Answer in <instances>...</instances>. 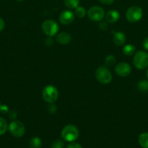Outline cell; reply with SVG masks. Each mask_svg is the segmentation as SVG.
Returning <instances> with one entry per match:
<instances>
[{
	"label": "cell",
	"instance_id": "obj_16",
	"mask_svg": "<svg viewBox=\"0 0 148 148\" xmlns=\"http://www.w3.org/2000/svg\"><path fill=\"white\" fill-rule=\"evenodd\" d=\"M30 148H41V140L39 137H34L29 142Z\"/></svg>",
	"mask_w": 148,
	"mask_h": 148
},
{
	"label": "cell",
	"instance_id": "obj_5",
	"mask_svg": "<svg viewBox=\"0 0 148 148\" xmlns=\"http://www.w3.org/2000/svg\"><path fill=\"white\" fill-rule=\"evenodd\" d=\"M143 15V11L141 7L133 6L129 8L126 11V17L128 21L131 23H136L142 19Z\"/></svg>",
	"mask_w": 148,
	"mask_h": 148
},
{
	"label": "cell",
	"instance_id": "obj_24",
	"mask_svg": "<svg viewBox=\"0 0 148 148\" xmlns=\"http://www.w3.org/2000/svg\"><path fill=\"white\" fill-rule=\"evenodd\" d=\"M67 148H83V147H81V145L78 144V143H73V142H72L71 144L68 145Z\"/></svg>",
	"mask_w": 148,
	"mask_h": 148
},
{
	"label": "cell",
	"instance_id": "obj_13",
	"mask_svg": "<svg viewBox=\"0 0 148 148\" xmlns=\"http://www.w3.org/2000/svg\"><path fill=\"white\" fill-rule=\"evenodd\" d=\"M119 17H120V14L117 10H110L108 12H107L105 15L106 21L109 23H114L118 20Z\"/></svg>",
	"mask_w": 148,
	"mask_h": 148
},
{
	"label": "cell",
	"instance_id": "obj_7",
	"mask_svg": "<svg viewBox=\"0 0 148 148\" xmlns=\"http://www.w3.org/2000/svg\"><path fill=\"white\" fill-rule=\"evenodd\" d=\"M8 129L12 135L17 138L24 135L25 132H26L24 124L20 121H13L12 122L10 123Z\"/></svg>",
	"mask_w": 148,
	"mask_h": 148
},
{
	"label": "cell",
	"instance_id": "obj_18",
	"mask_svg": "<svg viewBox=\"0 0 148 148\" xmlns=\"http://www.w3.org/2000/svg\"><path fill=\"white\" fill-rule=\"evenodd\" d=\"M7 129H8L7 122L4 119L0 117V135H3L5 134Z\"/></svg>",
	"mask_w": 148,
	"mask_h": 148
},
{
	"label": "cell",
	"instance_id": "obj_9",
	"mask_svg": "<svg viewBox=\"0 0 148 148\" xmlns=\"http://www.w3.org/2000/svg\"><path fill=\"white\" fill-rule=\"evenodd\" d=\"M115 72L118 76L127 77L131 72V68L130 65L126 62H120L115 66Z\"/></svg>",
	"mask_w": 148,
	"mask_h": 148
},
{
	"label": "cell",
	"instance_id": "obj_8",
	"mask_svg": "<svg viewBox=\"0 0 148 148\" xmlns=\"http://www.w3.org/2000/svg\"><path fill=\"white\" fill-rule=\"evenodd\" d=\"M87 14L89 18L92 21L100 22L104 17V11L101 7L93 6L88 10Z\"/></svg>",
	"mask_w": 148,
	"mask_h": 148
},
{
	"label": "cell",
	"instance_id": "obj_22",
	"mask_svg": "<svg viewBox=\"0 0 148 148\" xmlns=\"http://www.w3.org/2000/svg\"><path fill=\"white\" fill-rule=\"evenodd\" d=\"M52 148H63L64 143L61 140H56L51 145Z\"/></svg>",
	"mask_w": 148,
	"mask_h": 148
},
{
	"label": "cell",
	"instance_id": "obj_10",
	"mask_svg": "<svg viewBox=\"0 0 148 148\" xmlns=\"http://www.w3.org/2000/svg\"><path fill=\"white\" fill-rule=\"evenodd\" d=\"M75 19L74 13L71 10H64L60 13L59 17V22L63 25H70Z\"/></svg>",
	"mask_w": 148,
	"mask_h": 148
},
{
	"label": "cell",
	"instance_id": "obj_26",
	"mask_svg": "<svg viewBox=\"0 0 148 148\" xmlns=\"http://www.w3.org/2000/svg\"><path fill=\"white\" fill-rule=\"evenodd\" d=\"M102 4H106V5H108V4H111L112 3H113V1L115 0H99Z\"/></svg>",
	"mask_w": 148,
	"mask_h": 148
},
{
	"label": "cell",
	"instance_id": "obj_15",
	"mask_svg": "<svg viewBox=\"0 0 148 148\" xmlns=\"http://www.w3.org/2000/svg\"><path fill=\"white\" fill-rule=\"evenodd\" d=\"M136 51V47L132 44H127L124 46L123 49V52L126 56H132Z\"/></svg>",
	"mask_w": 148,
	"mask_h": 148
},
{
	"label": "cell",
	"instance_id": "obj_28",
	"mask_svg": "<svg viewBox=\"0 0 148 148\" xmlns=\"http://www.w3.org/2000/svg\"><path fill=\"white\" fill-rule=\"evenodd\" d=\"M45 43H46L47 46H52V45H53L54 43L53 40H52V38H46V41H45Z\"/></svg>",
	"mask_w": 148,
	"mask_h": 148
},
{
	"label": "cell",
	"instance_id": "obj_21",
	"mask_svg": "<svg viewBox=\"0 0 148 148\" xmlns=\"http://www.w3.org/2000/svg\"><path fill=\"white\" fill-rule=\"evenodd\" d=\"M105 65L107 66H112L115 63V58L113 55H109L105 59Z\"/></svg>",
	"mask_w": 148,
	"mask_h": 148
},
{
	"label": "cell",
	"instance_id": "obj_30",
	"mask_svg": "<svg viewBox=\"0 0 148 148\" xmlns=\"http://www.w3.org/2000/svg\"><path fill=\"white\" fill-rule=\"evenodd\" d=\"M147 79H148V69L147 71Z\"/></svg>",
	"mask_w": 148,
	"mask_h": 148
},
{
	"label": "cell",
	"instance_id": "obj_23",
	"mask_svg": "<svg viewBox=\"0 0 148 148\" xmlns=\"http://www.w3.org/2000/svg\"><path fill=\"white\" fill-rule=\"evenodd\" d=\"M57 111V107L56 106H55L52 103H49V106H48V111H49V114H55Z\"/></svg>",
	"mask_w": 148,
	"mask_h": 148
},
{
	"label": "cell",
	"instance_id": "obj_11",
	"mask_svg": "<svg viewBox=\"0 0 148 148\" xmlns=\"http://www.w3.org/2000/svg\"><path fill=\"white\" fill-rule=\"evenodd\" d=\"M113 43L118 46H123L126 43V37L125 34L122 32H115L113 36Z\"/></svg>",
	"mask_w": 148,
	"mask_h": 148
},
{
	"label": "cell",
	"instance_id": "obj_27",
	"mask_svg": "<svg viewBox=\"0 0 148 148\" xmlns=\"http://www.w3.org/2000/svg\"><path fill=\"white\" fill-rule=\"evenodd\" d=\"M142 45H143V47L145 50L148 51V37L146 38L145 40H143V43H142Z\"/></svg>",
	"mask_w": 148,
	"mask_h": 148
},
{
	"label": "cell",
	"instance_id": "obj_1",
	"mask_svg": "<svg viewBox=\"0 0 148 148\" xmlns=\"http://www.w3.org/2000/svg\"><path fill=\"white\" fill-rule=\"evenodd\" d=\"M61 136L64 140L72 143L78 139V136H79V131L75 126L69 124V125L65 126L62 129Z\"/></svg>",
	"mask_w": 148,
	"mask_h": 148
},
{
	"label": "cell",
	"instance_id": "obj_25",
	"mask_svg": "<svg viewBox=\"0 0 148 148\" xmlns=\"http://www.w3.org/2000/svg\"><path fill=\"white\" fill-rule=\"evenodd\" d=\"M100 28L102 30H105L107 28V22L101 21L100 23V25H99Z\"/></svg>",
	"mask_w": 148,
	"mask_h": 148
},
{
	"label": "cell",
	"instance_id": "obj_2",
	"mask_svg": "<svg viewBox=\"0 0 148 148\" xmlns=\"http://www.w3.org/2000/svg\"><path fill=\"white\" fill-rule=\"evenodd\" d=\"M58 90L55 86L52 85H46L42 91V98L46 102L49 103H52L57 100Z\"/></svg>",
	"mask_w": 148,
	"mask_h": 148
},
{
	"label": "cell",
	"instance_id": "obj_19",
	"mask_svg": "<svg viewBox=\"0 0 148 148\" xmlns=\"http://www.w3.org/2000/svg\"><path fill=\"white\" fill-rule=\"evenodd\" d=\"M75 14L79 18H83L86 15V10L83 7L78 6L75 8Z\"/></svg>",
	"mask_w": 148,
	"mask_h": 148
},
{
	"label": "cell",
	"instance_id": "obj_12",
	"mask_svg": "<svg viewBox=\"0 0 148 148\" xmlns=\"http://www.w3.org/2000/svg\"><path fill=\"white\" fill-rule=\"evenodd\" d=\"M57 41L58 43L62 45H66L69 43L71 40V35L66 32H62L59 33L57 36Z\"/></svg>",
	"mask_w": 148,
	"mask_h": 148
},
{
	"label": "cell",
	"instance_id": "obj_14",
	"mask_svg": "<svg viewBox=\"0 0 148 148\" xmlns=\"http://www.w3.org/2000/svg\"><path fill=\"white\" fill-rule=\"evenodd\" d=\"M139 143L143 148H148V132L142 133L139 137Z\"/></svg>",
	"mask_w": 148,
	"mask_h": 148
},
{
	"label": "cell",
	"instance_id": "obj_31",
	"mask_svg": "<svg viewBox=\"0 0 148 148\" xmlns=\"http://www.w3.org/2000/svg\"><path fill=\"white\" fill-rule=\"evenodd\" d=\"M17 1H24V0H17Z\"/></svg>",
	"mask_w": 148,
	"mask_h": 148
},
{
	"label": "cell",
	"instance_id": "obj_20",
	"mask_svg": "<svg viewBox=\"0 0 148 148\" xmlns=\"http://www.w3.org/2000/svg\"><path fill=\"white\" fill-rule=\"evenodd\" d=\"M138 89L141 92H146L148 91V81L142 80L139 82L138 85Z\"/></svg>",
	"mask_w": 148,
	"mask_h": 148
},
{
	"label": "cell",
	"instance_id": "obj_4",
	"mask_svg": "<svg viewBox=\"0 0 148 148\" xmlns=\"http://www.w3.org/2000/svg\"><path fill=\"white\" fill-rule=\"evenodd\" d=\"M133 63L138 69H145L148 66V53L139 51L133 56Z\"/></svg>",
	"mask_w": 148,
	"mask_h": 148
},
{
	"label": "cell",
	"instance_id": "obj_6",
	"mask_svg": "<svg viewBox=\"0 0 148 148\" xmlns=\"http://www.w3.org/2000/svg\"><path fill=\"white\" fill-rule=\"evenodd\" d=\"M41 27L44 33L49 37L55 36L59 30V26L57 23L53 20H45L42 24Z\"/></svg>",
	"mask_w": 148,
	"mask_h": 148
},
{
	"label": "cell",
	"instance_id": "obj_3",
	"mask_svg": "<svg viewBox=\"0 0 148 148\" xmlns=\"http://www.w3.org/2000/svg\"><path fill=\"white\" fill-rule=\"evenodd\" d=\"M95 77L98 82L104 85L109 84L113 79L111 72L105 66H100L96 70Z\"/></svg>",
	"mask_w": 148,
	"mask_h": 148
},
{
	"label": "cell",
	"instance_id": "obj_17",
	"mask_svg": "<svg viewBox=\"0 0 148 148\" xmlns=\"http://www.w3.org/2000/svg\"><path fill=\"white\" fill-rule=\"evenodd\" d=\"M64 2L66 7L70 9H75L78 7L80 0H64Z\"/></svg>",
	"mask_w": 148,
	"mask_h": 148
},
{
	"label": "cell",
	"instance_id": "obj_29",
	"mask_svg": "<svg viewBox=\"0 0 148 148\" xmlns=\"http://www.w3.org/2000/svg\"><path fill=\"white\" fill-rule=\"evenodd\" d=\"M4 27H5V24H4V20L1 18H0V31L4 30Z\"/></svg>",
	"mask_w": 148,
	"mask_h": 148
}]
</instances>
